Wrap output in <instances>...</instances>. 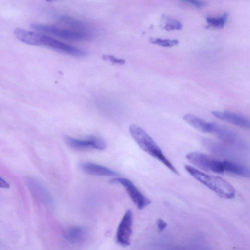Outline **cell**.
Here are the masks:
<instances>
[{
	"label": "cell",
	"instance_id": "cell-1",
	"mask_svg": "<svg viewBox=\"0 0 250 250\" xmlns=\"http://www.w3.org/2000/svg\"><path fill=\"white\" fill-rule=\"evenodd\" d=\"M14 33L19 40L28 44L47 47L58 52L74 57H83L87 55V53L83 49L43 34L20 28L15 29Z\"/></svg>",
	"mask_w": 250,
	"mask_h": 250
},
{
	"label": "cell",
	"instance_id": "cell-2",
	"mask_svg": "<svg viewBox=\"0 0 250 250\" xmlns=\"http://www.w3.org/2000/svg\"><path fill=\"white\" fill-rule=\"evenodd\" d=\"M129 131L133 140L144 152L160 161L173 173L179 176L178 171L165 157L161 148L143 129L132 124L130 126Z\"/></svg>",
	"mask_w": 250,
	"mask_h": 250
},
{
	"label": "cell",
	"instance_id": "cell-3",
	"mask_svg": "<svg viewBox=\"0 0 250 250\" xmlns=\"http://www.w3.org/2000/svg\"><path fill=\"white\" fill-rule=\"evenodd\" d=\"M185 169L191 176L209 188L221 197L229 199L235 197V188L221 177L206 174L190 165H186Z\"/></svg>",
	"mask_w": 250,
	"mask_h": 250
},
{
	"label": "cell",
	"instance_id": "cell-4",
	"mask_svg": "<svg viewBox=\"0 0 250 250\" xmlns=\"http://www.w3.org/2000/svg\"><path fill=\"white\" fill-rule=\"evenodd\" d=\"M186 158L193 165L208 172L223 174L225 173L224 161H221L199 152H191Z\"/></svg>",
	"mask_w": 250,
	"mask_h": 250
},
{
	"label": "cell",
	"instance_id": "cell-5",
	"mask_svg": "<svg viewBox=\"0 0 250 250\" xmlns=\"http://www.w3.org/2000/svg\"><path fill=\"white\" fill-rule=\"evenodd\" d=\"M31 28L35 30L69 40H87L90 38L91 37L88 32L66 29L53 26L33 24L31 25Z\"/></svg>",
	"mask_w": 250,
	"mask_h": 250
},
{
	"label": "cell",
	"instance_id": "cell-6",
	"mask_svg": "<svg viewBox=\"0 0 250 250\" xmlns=\"http://www.w3.org/2000/svg\"><path fill=\"white\" fill-rule=\"evenodd\" d=\"M110 182L122 185L138 209H143L151 204V201L136 188L130 180L123 177H116L111 179Z\"/></svg>",
	"mask_w": 250,
	"mask_h": 250
},
{
	"label": "cell",
	"instance_id": "cell-7",
	"mask_svg": "<svg viewBox=\"0 0 250 250\" xmlns=\"http://www.w3.org/2000/svg\"><path fill=\"white\" fill-rule=\"evenodd\" d=\"M65 141L69 147L77 151H84L88 149L103 151L107 147L105 141L97 137H90L87 140H80L66 136Z\"/></svg>",
	"mask_w": 250,
	"mask_h": 250
},
{
	"label": "cell",
	"instance_id": "cell-8",
	"mask_svg": "<svg viewBox=\"0 0 250 250\" xmlns=\"http://www.w3.org/2000/svg\"><path fill=\"white\" fill-rule=\"evenodd\" d=\"M132 222V211L128 210L122 218L117 233V241L121 246L126 247L130 245Z\"/></svg>",
	"mask_w": 250,
	"mask_h": 250
},
{
	"label": "cell",
	"instance_id": "cell-9",
	"mask_svg": "<svg viewBox=\"0 0 250 250\" xmlns=\"http://www.w3.org/2000/svg\"><path fill=\"white\" fill-rule=\"evenodd\" d=\"M183 118L191 126L203 133L215 134L218 129V125L207 122L192 115H185Z\"/></svg>",
	"mask_w": 250,
	"mask_h": 250
},
{
	"label": "cell",
	"instance_id": "cell-10",
	"mask_svg": "<svg viewBox=\"0 0 250 250\" xmlns=\"http://www.w3.org/2000/svg\"><path fill=\"white\" fill-rule=\"evenodd\" d=\"M79 168L83 173L90 176H118L117 172L106 167L92 163H80Z\"/></svg>",
	"mask_w": 250,
	"mask_h": 250
},
{
	"label": "cell",
	"instance_id": "cell-11",
	"mask_svg": "<svg viewBox=\"0 0 250 250\" xmlns=\"http://www.w3.org/2000/svg\"><path fill=\"white\" fill-rule=\"evenodd\" d=\"M212 114L219 119L250 130V120L241 116L226 111H213Z\"/></svg>",
	"mask_w": 250,
	"mask_h": 250
},
{
	"label": "cell",
	"instance_id": "cell-12",
	"mask_svg": "<svg viewBox=\"0 0 250 250\" xmlns=\"http://www.w3.org/2000/svg\"><path fill=\"white\" fill-rule=\"evenodd\" d=\"M52 15L63 23L76 29L78 31L88 32L89 27L87 24L81 21L57 14H53Z\"/></svg>",
	"mask_w": 250,
	"mask_h": 250
},
{
	"label": "cell",
	"instance_id": "cell-13",
	"mask_svg": "<svg viewBox=\"0 0 250 250\" xmlns=\"http://www.w3.org/2000/svg\"><path fill=\"white\" fill-rule=\"evenodd\" d=\"M224 171L235 175L250 177V169L236 162L224 161Z\"/></svg>",
	"mask_w": 250,
	"mask_h": 250
},
{
	"label": "cell",
	"instance_id": "cell-14",
	"mask_svg": "<svg viewBox=\"0 0 250 250\" xmlns=\"http://www.w3.org/2000/svg\"><path fill=\"white\" fill-rule=\"evenodd\" d=\"M86 230L81 227H74L70 228L65 234L66 238L73 244L82 243L86 236Z\"/></svg>",
	"mask_w": 250,
	"mask_h": 250
},
{
	"label": "cell",
	"instance_id": "cell-15",
	"mask_svg": "<svg viewBox=\"0 0 250 250\" xmlns=\"http://www.w3.org/2000/svg\"><path fill=\"white\" fill-rule=\"evenodd\" d=\"M229 17V14L225 13L222 16L219 17H210L206 18V21L209 25V27L215 29H222Z\"/></svg>",
	"mask_w": 250,
	"mask_h": 250
},
{
	"label": "cell",
	"instance_id": "cell-16",
	"mask_svg": "<svg viewBox=\"0 0 250 250\" xmlns=\"http://www.w3.org/2000/svg\"><path fill=\"white\" fill-rule=\"evenodd\" d=\"M163 19L165 21L163 28L168 31L180 30L182 28V24L176 19L166 16H163Z\"/></svg>",
	"mask_w": 250,
	"mask_h": 250
},
{
	"label": "cell",
	"instance_id": "cell-17",
	"mask_svg": "<svg viewBox=\"0 0 250 250\" xmlns=\"http://www.w3.org/2000/svg\"><path fill=\"white\" fill-rule=\"evenodd\" d=\"M149 42L155 44L163 47H171L177 45L179 44V41L176 39H164L162 38H151Z\"/></svg>",
	"mask_w": 250,
	"mask_h": 250
},
{
	"label": "cell",
	"instance_id": "cell-18",
	"mask_svg": "<svg viewBox=\"0 0 250 250\" xmlns=\"http://www.w3.org/2000/svg\"><path fill=\"white\" fill-rule=\"evenodd\" d=\"M103 59L104 60L109 61L115 64L123 65L126 63L124 59H118L110 55H105L103 57Z\"/></svg>",
	"mask_w": 250,
	"mask_h": 250
},
{
	"label": "cell",
	"instance_id": "cell-19",
	"mask_svg": "<svg viewBox=\"0 0 250 250\" xmlns=\"http://www.w3.org/2000/svg\"><path fill=\"white\" fill-rule=\"evenodd\" d=\"M185 2L191 4L197 8H203L207 5V3L205 1H197V0H188V1H185Z\"/></svg>",
	"mask_w": 250,
	"mask_h": 250
},
{
	"label": "cell",
	"instance_id": "cell-20",
	"mask_svg": "<svg viewBox=\"0 0 250 250\" xmlns=\"http://www.w3.org/2000/svg\"><path fill=\"white\" fill-rule=\"evenodd\" d=\"M157 226L161 231H163L167 227V223L162 219H159L157 221Z\"/></svg>",
	"mask_w": 250,
	"mask_h": 250
},
{
	"label": "cell",
	"instance_id": "cell-21",
	"mask_svg": "<svg viewBox=\"0 0 250 250\" xmlns=\"http://www.w3.org/2000/svg\"><path fill=\"white\" fill-rule=\"evenodd\" d=\"M0 186L1 188L8 189L10 187V185L6 182L2 178H0Z\"/></svg>",
	"mask_w": 250,
	"mask_h": 250
}]
</instances>
